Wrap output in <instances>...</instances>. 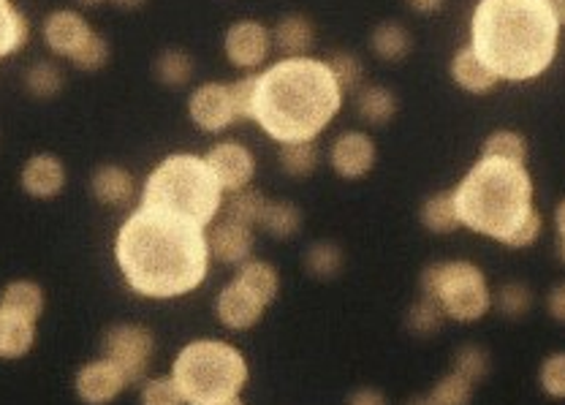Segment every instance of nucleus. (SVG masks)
Segmentation results:
<instances>
[{"label": "nucleus", "mask_w": 565, "mask_h": 405, "mask_svg": "<svg viewBox=\"0 0 565 405\" xmlns=\"http://www.w3.org/2000/svg\"><path fill=\"white\" fill-rule=\"evenodd\" d=\"M125 386H129V381H125L123 370L115 362H109L107 357L91 359L74 376V392L85 405L115 403L123 395Z\"/></svg>", "instance_id": "9b49d317"}, {"label": "nucleus", "mask_w": 565, "mask_h": 405, "mask_svg": "<svg viewBox=\"0 0 565 405\" xmlns=\"http://www.w3.org/2000/svg\"><path fill=\"white\" fill-rule=\"evenodd\" d=\"M237 281H240L248 291L256 294V297L262 299L267 308L275 302V299H278L280 275L269 262H262V259H248V262L240 264Z\"/></svg>", "instance_id": "4be33fe9"}, {"label": "nucleus", "mask_w": 565, "mask_h": 405, "mask_svg": "<svg viewBox=\"0 0 565 405\" xmlns=\"http://www.w3.org/2000/svg\"><path fill=\"white\" fill-rule=\"evenodd\" d=\"M326 65H329L332 76H335L337 87H340L342 93L346 91H357L359 82H362V60L357 58L353 52H335L329 60H326Z\"/></svg>", "instance_id": "58836bf2"}, {"label": "nucleus", "mask_w": 565, "mask_h": 405, "mask_svg": "<svg viewBox=\"0 0 565 405\" xmlns=\"http://www.w3.org/2000/svg\"><path fill=\"white\" fill-rule=\"evenodd\" d=\"M109 3H115L118 9H125V11H136V9H142L147 0H109Z\"/></svg>", "instance_id": "8fccbe9b"}, {"label": "nucleus", "mask_w": 565, "mask_h": 405, "mask_svg": "<svg viewBox=\"0 0 565 405\" xmlns=\"http://www.w3.org/2000/svg\"><path fill=\"white\" fill-rule=\"evenodd\" d=\"M207 242L209 257H215L224 264H242L251 259L256 237H253V226L220 218L218 226L213 229V235H207Z\"/></svg>", "instance_id": "f3484780"}, {"label": "nucleus", "mask_w": 565, "mask_h": 405, "mask_svg": "<svg viewBox=\"0 0 565 405\" xmlns=\"http://www.w3.org/2000/svg\"><path fill=\"white\" fill-rule=\"evenodd\" d=\"M215 405H245L240 401V397H231V401H224V403H215Z\"/></svg>", "instance_id": "5fc2aeb1"}, {"label": "nucleus", "mask_w": 565, "mask_h": 405, "mask_svg": "<svg viewBox=\"0 0 565 405\" xmlns=\"http://www.w3.org/2000/svg\"><path fill=\"white\" fill-rule=\"evenodd\" d=\"M207 166L213 169L215 180L220 182L224 193L242 191L253 182L256 175V155L240 142H218L204 155Z\"/></svg>", "instance_id": "f8f14e48"}, {"label": "nucleus", "mask_w": 565, "mask_h": 405, "mask_svg": "<svg viewBox=\"0 0 565 405\" xmlns=\"http://www.w3.org/2000/svg\"><path fill=\"white\" fill-rule=\"evenodd\" d=\"M44 302V288L36 281H11L0 294V308L27 321L41 319Z\"/></svg>", "instance_id": "412c9836"}, {"label": "nucleus", "mask_w": 565, "mask_h": 405, "mask_svg": "<svg viewBox=\"0 0 565 405\" xmlns=\"http://www.w3.org/2000/svg\"><path fill=\"white\" fill-rule=\"evenodd\" d=\"M492 302L497 305V310H501L506 319H525V315L533 310V291H530L528 283L508 281L497 288Z\"/></svg>", "instance_id": "72a5a7b5"}, {"label": "nucleus", "mask_w": 565, "mask_h": 405, "mask_svg": "<svg viewBox=\"0 0 565 405\" xmlns=\"http://www.w3.org/2000/svg\"><path fill=\"white\" fill-rule=\"evenodd\" d=\"M348 405H389V403H386L384 392L373 390V386H362V390H357L351 397H348Z\"/></svg>", "instance_id": "a18cd8bd"}, {"label": "nucleus", "mask_w": 565, "mask_h": 405, "mask_svg": "<svg viewBox=\"0 0 565 405\" xmlns=\"http://www.w3.org/2000/svg\"><path fill=\"white\" fill-rule=\"evenodd\" d=\"M264 310H267V305H264L256 294L248 291L237 277L229 286H224V291L215 299V315H218V321L226 330L235 332L256 326L259 321H262Z\"/></svg>", "instance_id": "4468645a"}, {"label": "nucleus", "mask_w": 565, "mask_h": 405, "mask_svg": "<svg viewBox=\"0 0 565 405\" xmlns=\"http://www.w3.org/2000/svg\"><path fill=\"white\" fill-rule=\"evenodd\" d=\"M5 326H9V319H5L3 308H0V359H3V348H5Z\"/></svg>", "instance_id": "3c124183"}, {"label": "nucleus", "mask_w": 565, "mask_h": 405, "mask_svg": "<svg viewBox=\"0 0 565 405\" xmlns=\"http://www.w3.org/2000/svg\"><path fill=\"white\" fill-rule=\"evenodd\" d=\"M231 98H235L237 123L253 120V98H256V76H242V80L229 82Z\"/></svg>", "instance_id": "79ce46f5"}, {"label": "nucleus", "mask_w": 565, "mask_h": 405, "mask_svg": "<svg viewBox=\"0 0 565 405\" xmlns=\"http://www.w3.org/2000/svg\"><path fill=\"white\" fill-rule=\"evenodd\" d=\"M470 38L497 80L528 82L555 60L561 25L544 0H479Z\"/></svg>", "instance_id": "7ed1b4c3"}, {"label": "nucleus", "mask_w": 565, "mask_h": 405, "mask_svg": "<svg viewBox=\"0 0 565 405\" xmlns=\"http://www.w3.org/2000/svg\"><path fill=\"white\" fill-rule=\"evenodd\" d=\"M406 3L411 5L413 11H419V14H435V11L443 9L446 0H406Z\"/></svg>", "instance_id": "de8ad7c7"}, {"label": "nucleus", "mask_w": 565, "mask_h": 405, "mask_svg": "<svg viewBox=\"0 0 565 405\" xmlns=\"http://www.w3.org/2000/svg\"><path fill=\"white\" fill-rule=\"evenodd\" d=\"M273 47L286 58H308L315 47V25L304 14H286L273 31Z\"/></svg>", "instance_id": "6ab92c4d"}, {"label": "nucleus", "mask_w": 565, "mask_h": 405, "mask_svg": "<svg viewBox=\"0 0 565 405\" xmlns=\"http://www.w3.org/2000/svg\"><path fill=\"white\" fill-rule=\"evenodd\" d=\"M91 191L93 196H96L101 204H107V207L123 210L134 202V193H136L134 175L118 164H104L93 171Z\"/></svg>", "instance_id": "a211bd4d"}, {"label": "nucleus", "mask_w": 565, "mask_h": 405, "mask_svg": "<svg viewBox=\"0 0 565 405\" xmlns=\"http://www.w3.org/2000/svg\"><path fill=\"white\" fill-rule=\"evenodd\" d=\"M155 354V337L142 324H115L101 337V357L123 370L125 381L142 384L149 373V362Z\"/></svg>", "instance_id": "6e6552de"}, {"label": "nucleus", "mask_w": 565, "mask_h": 405, "mask_svg": "<svg viewBox=\"0 0 565 405\" xmlns=\"http://www.w3.org/2000/svg\"><path fill=\"white\" fill-rule=\"evenodd\" d=\"M224 188L207 160L193 153L166 155L147 175L142 191L144 207L164 210L207 229L224 207Z\"/></svg>", "instance_id": "39448f33"}, {"label": "nucleus", "mask_w": 565, "mask_h": 405, "mask_svg": "<svg viewBox=\"0 0 565 405\" xmlns=\"http://www.w3.org/2000/svg\"><path fill=\"white\" fill-rule=\"evenodd\" d=\"M142 405H188L182 397L180 386L175 384L171 376H155V379L142 381Z\"/></svg>", "instance_id": "4c0bfd02"}, {"label": "nucleus", "mask_w": 565, "mask_h": 405, "mask_svg": "<svg viewBox=\"0 0 565 405\" xmlns=\"http://www.w3.org/2000/svg\"><path fill=\"white\" fill-rule=\"evenodd\" d=\"M452 80L468 93H490L497 85V74L476 55L473 47H465L452 60Z\"/></svg>", "instance_id": "aec40b11"}, {"label": "nucleus", "mask_w": 565, "mask_h": 405, "mask_svg": "<svg viewBox=\"0 0 565 405\" xmlns=\"http://www.w3.org/2000/svg\"><path fill=\"white\" fill-rule=\"evenodd\" d=\"M267 199L256 191V188H242V191H231L229 196H224V218L237 221V224H245V226H256L259 224V215H262V207Z\"/></svg>", "instance_id": "c756f323"}, {"label": "nucleus", "mask_w": 565, "mask_h": 405, "mask_svg": "<svg viewBox=\"0 0 565 405\" xmlns=\"http://www.w3.org/2000/svg\"><path fill=\"white\" fill-rule=\"evenodd\" d=\"M490 352H486L484 346H479V343H465V346H459L457 354H454V373L468 379L470 384H481V381L490 376Z\"/></svg>", "instance_id": "473e14b6"}, {"label": "nucleus", "mask_w": 565, "mask_h": 405, "mask_svg": "<svg viewBox=\"0 0 565 405\" xmlns=\"http://www.w3.org/2000/svg\"><path fill=\"white\" fill-rule=\"evenodd\" d=\"M452 193L459 224L501 242L533 210V177L514 160L481 158Z\"/></svg>", "instance_id": "20e7f679"}, {"label": "nucleus", "mask_w": 565, "mask_h": 405, "mask_svg": "<svg viewBox=\"0 0 565 405\" xmlns=\"http://www.w3.org/2000/svg\"><path fill=\"white\" fill-rule=\"evenodd\" d=\"M443 319H446L443 310L437 308L435 302H430V299L422 297V302H417L411 310H408V330L419 337H430L441 330Z\"/></svg>", "instance_id": "ea45409f"}, {"label": "nucleus", "mask_w": 565, "mask_h": 405, "mask_svg": "<svg viewBox=\"0 0 565 405\" xmlns=\"http://www.w3.org/2000/svg\"><path fill=\"white\" fill-rule=\"evenodd\" d=\"M555 231H557V246H555L557 259L565 264V199L555 210Z\"/></svg>", "instance_id": "49530a36"}, {"label": "nucleus", "mask_w": 565, "mask_h": 405, "mask_svg": "<svg viewBox=\"0 0 565 405\" xmlns=\"http://www.w3.org/2000/svg\"><path fill=\"white\" fill-rule=\"evenodd\" d=\"M74 3L85 5V9H96V5H104V3H107V0H74Z\"/></svg>", "instance_id": "603ef678"}, {"label": "nucleus", "mask_w": 565, "mask_h": 405, "mask_svg": "<svg viewBox=\"0 0 565 405\" xmlns=\"http://www.w3.org/2000/svg\"><path fill=\"white\" fill-rule=\"evenodd\" d=\"M411 33L402 22L386 20L381 25H375L373 36H370V47L378 55L381 60H389V63H397V60L406 58L411 52Z\"/></svg>", "instance_id": "b1692460"}, {"label": "nucleus", "mask_w": 565, "mask_h": 405, "mask_svg": "<svg viewBox=\"0 0 565 405\" xmlns=\"http://www.w3.org/2000/svg\"><path fill=\"white\" fill-rule=\"evenodd\" d=\"M546 310L557 324H565V281L552 286V291L546 294Z\"/></svg>", "instance_id": "c03bdc74"}, {"label": "nucleus", "mask_w": 565, "mask_h": 405, "mask_svg": "<svg viewBox=\"0 0 565 405\" xmlns=\"http://www.w3.org/2000/svg\"><path fill=\"white\" fill-rule=\"evenodd\" d=\"M65 164L55 153H33L20 171V186L33 199H55L65 188Z\"/></svg>", "instance_id": "dca6fc26"}, {"label": "nucleus", "mask_w": 565, "mask_h": 405, "mask_svg": "<svg viewBox=\"0 0 565 405\" xmlns=\"http://www.w3.org/2000/svg\"><path fill=\"white\" fill-rule=\"evenodd\" d=\"M109 58H112L109 41L101 36V33L93 31L91 38H87V41L76 49V55L69 60V63L74 65V69L85 71V74H96V71H101L104 65L109 63Z\"/></svg>", "instance_id": "e433bc0d"}, {"label": "nucleus", "mask_w": 565, "mask_h": 405, "mask_svg": "<svg viewBox=\"0 0 565 405\" xmlns=\"http://www.w3.org/2000/svg\"><path fill=\"white\" fill-rule=\"evenodd\" d=\"M321 164L318 144L315 142H291L280 144V166L288 177H310Z\"/></svg>", "instance_id": "7c9ffc66"}, {"label": "nucleus", "mask_w": 565, "mask_h": 405, "mask_svg": "<svg viewBox=\"0 0 565 405\" xmlns=\"http://www.w3.org/2000/svg\"><path fill=\"white\" fill-rule=\"evenodd\" d=\"M539 384L555 401H565V352H555L541 362Z\"/></svg>", "instance_id": "a19ab883"}, {"label": "nucleus", "mask_w": 565, "mask_h": 405, "mask_svg": "<svg viewBox=\"0 0 565 405\" xmlns=\"http://www.w3.org/2000/svg\"><path fill=\"white\" fill-rule=\"evenodd\" d=\"M426 397H430L432 405H470V401H473V384L452 370L426 392Z\"/></svg>", "instance_id": "c9c22d12"}, {"label": "nucleus", "mask_w": 565, "mask_h": 405, "mask_svg": "<svg viewBox=\"0 0 565 405\" xmlns=\"http://www.w3.org/2000/svg\"><path fill=\"white\" fill-rule=\"evenodd\" d=\"M91 22L74 9H58L44 20V41H47L49 52L65 60L74 58L76 49L91 38Z\"/></svg>", "instance_id": "2eb2a0df"}, {"label": "nucleus", "mask_w": 565, "mask_h": 405, "mask_svg": "<svg viewBox=\"0 0 565 405\" xmlns=\"http://www.w3.org/2000/svg\"><path fill=\"white\" fill-rule=\"evenodd\" d=\"M342 262H346V257H342V248L337 242H313L304 253V267L315 277H335L342 270Z\"/></svg>", "instance_id": "f704fd0d"}, {"label": "nucleus", "mask_w": 565, "mask_h": 405, "mask_svg": "<svg viewBox=\"0 0 565 405\" xmlns=\"http://www.w3.org/2000/svg\"><path fill=\"white\" fill-rule=\"evenodd\" d=\"M193 71L196 63L185 49H164L153 63L155 80L166 87H185L193 80Z\"/></svg>", "instance_id": "c85d7f7f"}, {"label": "nucleus", "mask_w": 565, "mask_h": 405, "mask_svg": "<svg viewBox=\"0 0 565 405\" xmlns=\"http://www.w3.org/2000/svg\"><path fill=\"white\" fill-rule=\"evenodd\" d=\"M256 226L278 240H288L302 229V210L291 202H264Z\"/></svg>", "instance_id": "cd10ccee"}, {"label": "nucleus", "mask_w": 565, "mask_h": 405, "mask_svg": "<svg viewBox=\"0 0 565 405\" xmlns=\"http://www.w3.org/2000/svg\"><path fill=\"white\" fill-rule=\"evenodd\" d=\"M65 87V74L52 60H36L25 71V91L38 102H52Z\"/></svg>", "instance_id": "bb28decb"}, {"label": "nucleus", "mask_w": 565, "mask_h": 405, "mask_svg": "<svg viewBox=\"0 0 565 405\" xmlns=\"http://www.w3.org/2000/svg\"><path fill=\"white\" fill-rule=\"evenodd\" d=\"M541 231H544V218H541L539 210L533 207V210H530L528 218H525L522 224H519L517 229H514L512 235H508L506 240H503V246H508V248H530V246H533V242H539Z\"/></svg>", "instance_id": "37998d69"}, {"label": "nucleus", "mask_w": 565, "mask_h": 405, "mask_svg": "<svg viewBox=\"0 0 565 405\" xmlns=\"http://www.w3.org/2000/svg\"><path fill=\"white\" fill-rule=\"evenodd\" d=\"M115 259L129 288L140 297H185L202 286L209 272L207 229L140 204L120 226Z\"/></svg>", "instance_id": "f257e3e1"}, {"label": "nucleus", "mask_w": 565, "mask_h": 405, "mask_svg": "<svg viewBox=\"0 0 565 405\" xmlns=\"http://www.w3.org/2000/svg\"><path fill=\"white\" fill-rule=\"evenodd\" d=\"M357 112L364 123L384 126L397 115V96L384 85H370L357 93Z\"/></svg>", "instance_id": "393cba45"}, {"label": "nucleus", "mask_w": 565, "mask_h": 405, "mask_svg": "<svg viewBox=\"0 0 565 405\" xmlns=\"http://www.w3.org/2000/svg\"><path fill=\"white\" fill-rule=\"evenodd\" d=\"M530 155L528 139L517 131H492L481 147V158H503L514 164H525Z\"/></svg>", "instance_id": "2f4dec72"}, {"label": "nucleus", "mask_w": 565, "mask_h": 405, "mask_svg": "<svg viewBox=\"0 0 565 405\" xmlns=\"http://www.w3.org/2000/svg\"><path fill=\"white\" fill-rule=\"evenodd\" d=\"M245 357L224 341H193L171 365V379L188 405H215L240 397L248 384Z\"/></svg>", "instance_id": "423d86ee"}, {"label": "nucleus", "mask_w": 565, "mask_h": 405, "mask_svg": "<svg viewBox=\"0 0 565 405\" xmlns=\"http://www.w3.org/2000/svg\"><path fill=\"white\" fill-rule=\"evenodd\" d=\"M329 164L342 180H362L375 166V142L362 131H346L329 147Z\"/></svg>", "instance_id": "ddd939ff"}, {"label": "nucleus", "mask_w": 565, "mask_h": 405, "mask_svg": "<svg viewBox=\"0 0 565 405\" xmlns=\"http://www.w3.org/2000/svg\"><path fill=\"white\" fill-rule=\"evenodd\" d=\"M422 297L435 302L446 319L470 324L492 308L484 272L470 262H435L422 272Z\"/></svg>", "instance_id": "0eeeda50"}, {"label": "nucleus", "mask_w": 565, "mask_h": 405, "mask_svg": "<svg viewBox=\"0 0 565 405\" xmlns=\"http://www.w3.org/2000/svg\"><path fill=\"white\" fill-rule=\"evenodd\" d=\"M422 224L426 231H432V235H452V231H457L459 226H462L459 224L457 204H454L452 191L432 193L430 199H424Z\"/></svg>", "instance_id": "a878e982"}, {"label": "nucleus", "mask_w": 565, "mask_h": 405, "mask_svg": "<svg viewBox=\"0 0 565 405\" xmlns=\"http://www.w3.org/2000/svg\"><path fill=\"white\" fill-rule=\"evenodd\" d=\"M546 9L552 11V16L557 20V25H565V0H544Z\"/></svg>", "instance_id": "09e8293b"}, {"label": "nucleus", "mask_w": 565, "mask_h": 405, "mask_svg": "<svg viewBox=\"0 0 565 405\" xmlns=\"http://www.w3.org/2000/svg\"><path fill=\"white\" fill-rule=\"evenodd\" d=\"M406 405H432V401L426 395H422V397H413V401H408Z\"/></svg>", "instance_id": "864d4df0"}, {"label": "nucleus", "mask_w": 565, "mask_h": 405, "mask_svg": "<svg viewBox=\"0 0 565 405\" xmlns=\"http://www.w3.org/2000/svg\"><path fill=\"white\" fill-rule=\"evenodd\" d=\"M31 41V22L11 0H0V60L11 58Z\"/></svg>", "instance_id": "5701e85b"}, {"label": "nucleus", "mask_w": 565, "mask_h": 405, "mask_svg": "<svg viewBox=\"0 0 565 405\" xmlns=\"http://www.w3.org/2000/svg\"><path fill=\"white\" fill-rule=\"evenodd\" d=\"M224 49L235 69L253 71L273 52V31L256 20H240L226 31Z\"/></svg>", "instance_id": "9d476101"}, {"label": "nucleus", "mask_w": 565, "mask_h": 405, "mask_svg": "<svg viewBox=\"0 0 565 405\" xmlns=\"http://www.w3.org/2000/svg\"><path fill=\"white\" fill-rule=\"evenodd\" d=\"M340 104L342 91L326 60L282 58L256 76L253 120L278 144L313 142Z\"/></svg>", "instance_id": "f03ea898"}, {"label": "nucleus", "mask_w": 565, "mask_h": 405, "mask_svg": "<svg viewBox=\"0 0 565 405\" xmlns=\"http://www.w3.org/2000/svg\"><path fill=\"white\" fill-rule=\"evenodd\" d=\"M188 115L207 134H220L237 123L235 98L226 82H204L188 98Z\"/></svg>", "instance_id": "1a4fd4ad"}]
</instances>
